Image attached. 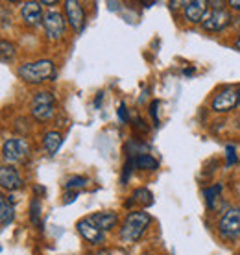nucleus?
I'll use <instances>...</instances> for the list:
<instances>
[{
  "label": "nucleus",
  "mask_w": 240,
  "mask_h": 255,
  "mask_svg": "<svg viewBox=\"0 0 240 255\" xmlns=\"http://www.w3.org/2000/svg\"><path fill=\"white\" fill-rule=\"evenodd\" d=\"M17 74L26 83H43L56 76V65L50 59H37V61L20 65L17 69Z\"/></svg>",
  "instance_id": "1"
},
{
  "label": "nucleus",
  "mask_w": 240,
  "mask_h": 255,
  "mask_svg": "<svg viewBox=\"0 0 240 255\" xmlns=\"http://www.w3.org/2000/svg\"><path fill=\"white\" fill-rule=\"evenodd\" d=\"M152 224V217L146 211H133L126 217L122 228H120V239L122 243H137L142 233Z\"/></svg>",
  "instance_id": "2"
},
{
  "label": "nucleus",
  "mask_w": 240,
  "mask_h": 255,
  "mask_svg": "<svg viewBox=\"0 0 240 255\" xmlns=\"http://www.w3.org/2000/svg\"><path fill=\"white\" fill-rule=\"evenodd\" d=\"M56 113V98L48 91L35 93L32 98V115L35 121H50Z\"/></svg>",
  "instance_id": "3"
},
{
  "label": "nucleus",
  "mask_w": 240,
  "mask_h": 255,
  "mask_svg": "<svg viewBox=\"0 0 240 255\" xmlns=\"http://www.w3.org/2000/svg\"><path fill=\"white\" fill-rule=\"evenodd\" d=\"M218 233L224 241H235L240 237V207H231L222 215Z\"/></svg>",
  "instance_id": "4"
},
{
  "label": "nucleus",
  "mask_w": 240,
  "mask_h": 255,
  "mask_svg": "<svg viewBox=\"0 0 240 255\" xmlns=\"http://www.w3.org/2000/svg\"><path fill=\"white\" fill-rule=\"evenodd\" d=\"M30 152V146L24 139H7L2 146V157L7 163H15L20 161L22 157H26Z\"/></svg>",
  "instance_id": "5"
},
{
  "label": "nucleus",
  "mask_w": 240,
  "mask_h": 255,
  "mask_svg": "<svg viewBox=\"0 0 240 255\" xmlns=\"http://www.w3.org/2000/svg\"><path fill=\"white\" fill-rule=\"evenodd\" d=\"M44 32H46V35H48V39H54V41H57V39L63 37L65 33V19L63 15L59 11H56V9H50V11L44 13Z\"/></svg>",
  "instance_id": "6"
},
{
  "label": "nucleus",
  "mask_w": 240,
  "mask_h": 255,
  "mask_svg": "<svg viewBox=\"0 0 240 255\" xmlns=\"http://www.w3.org/2000/svg\"><path fill=\"white\" fill-rule=\"evenodd\" d=\"M239 104V91L233 89V87H228V89L220 91L218 95L213 98L211 102V109L216 111V113H228Z\"/></svg>",
  "instance_id": "7"
},
{
  "label": "nucleus",
  "mask_w": 240,
  "mask_h": 255,
  "mask_svg": "<svg viewBox=\"0 0 240 255\" xmlns=\"http://www.w3.org/2000/svg\"><path fill=\"white\" fill-rule=\"evenodd\" d=\"M229 22H231V13L222 7V9H213L211 13H207L202 26L203 30H207V32H220Z\"/></svg>",
  "instance_id": "8"
},
{
  "label": "nucleus",
  "mask_w": 240,
  "mask_h": 255,
  "mask_svg": "<svg viewBox=\"0 0 240 255\" xmlns=\"http://www.w3.org/2000/svg\"><path fill=\"white\" fill-rule=\"evenodd\" d=\"M65 15H67V20L69 24L76 30V32H82L83 26H85V11H83L82 4L78 0H67L63 4Z\"/></svg>",
  "instance_id": "9"
},
{
  "label": "nucleus",
  "mask_w": 240,
  "mask_h": 255,
  "mask_svg": "<svg viewBox=\"0 0 240 255\" xmlns=\"http://www.w3.org/2000/svg\"><path fill=\"white\" fill-rule=\"evenodd\" d=\"M20 15H22V20H24L28 26H39L44 22V15H43V4L41 2H35V0H28L20 6Z\"/></svg>",
  "instance_id": "10"
},
{
  "label": "nucleus",
  "mask_w": 240,
  "mask_h": 255,
  "mask_svg": "<svg viewBox=\"0 0 240 255\" xmlns=\"http://www.w3.org/2000/svg\"><path fill=\"white\" fill-rule=\"evenodd\" d=\"M76 228H78V233H80L89 244H102L104 243V239H106L104 231H102L100 228H96L95 222H93L89 217L80 220V222L76 224Z\"/></svg>",
  "instance_id": "11"
},
{
  "label": "nucleus",
  "mask_w": 240,
  "mask_h": 255,
  "mask_svg": "<svg viewBox=\"0 0 240 255\" xmlns=\"http://www.w3.org/2000/svg\"><path fill=\"white\" fill-rule=\"evenodd\" d=\"M0 185L2 189H6V191H19L20 187H22V178H20L19 170L15 168V166H2L0 168Z\"/></svg>",
  "instance_id": "12"
},
{
  "label": "nucleus",
  "mask_w": 240,
  "mask_h": 255,
  "mask_svg": "<svg viewBox=\"0 0 240 255\" xmlns=\"http://www.w3.org/2000/svg\"><path fill=\"white\" fill-rule=\"evenodd\" d=\"M207 4L205 0H190V2H185V17L189 22L192 24H198V22H203L205 17H207Z\"/></svg>",
  "instance_id": "13"
},
{
  "label": "nucleus",
  "mask_w": 240,
  "mask_h": 255,
  "mask_svg": "<svg viewBox=\"0 0 240 255\" xmlns=\"http://www.w3.org/2000/svg\"><path fill=\"white\" fill-rule=\"evenodd\" d=\"M91 220L95 222L96 228H100L104 233L109 230H113L115 226H117V220L119 217L115 215V213H95V215H91Z\"/></svg>",
  "instance_id": "14"
},
{
  "label": "nucleus",
  "mask_w": 240,
  "mask_h": 255,
  "mask_svg": "<svg viewBox=\"0 0 240 255\" xmlns=\"http://www.w3.org/2000/svg\"><path fill=\"white\" fill-rule=\"evenodd\" d=\"M13 218H15V207L6 196H2L0 198V222H2V228H7L13 222Z\"/></svg>",
  "instance_id": "15"
},
{
  "label": "nucleus",
  "mask_w": 240,
  "mask_h": 255,
  "mask_svg": "<svg viewBox=\"0 0 240 255\" xmlns=\"http://www.w3.org/2000/svg\"><path fill=\"white\" fill-rule=\"evenodd\" d=\"M43 144H44V148H46V152L54 155V153H57V150L61 148V144H63V135L59 133V131H48V133L44 135Z\"/></svg>",
  "instance_id": "16"
},
{
  "label": "nucleus",
  "mask_w": 240,
  "mask_h": 255,
  "mask_svg": "<svg viewBox=\"0 0 240 255\" xmlns=\"http://www.w3.org/2000/svg\"><path fill=\"white\" fill-rule=\"evenodd\" d=\"M135 159V166L140 168V170H157L159 168V163L155 157L152 155H148V153H140L137 157H133Z\"/></svg>",
  "instance_id": "17"
},
{
  "label": "nucleus",
  "mask_w": 240,
  "mask_h": 255,
  "mask_svg": "<svg viewBox=\"0 0 240 255\" xmlns=\"http://www.w3.org/2000/svg\"><path fill=\"white\" fill-rule=\"evenodd\" d=\"M133 204H142V205H152L153 204V194L148 189H137V191L131 194V202L127 205H133Z\"/></svg>",
  "instance_id": "18"
},
{
  "label": "nucleus",
  "mask_w": 240,
  "mask_h": 255,
  "mask_svg": "<svg viewBox=\"0 0 240 255\" xmlns=\"http://www.w3.org/2000/svg\"><path fill=\"white\" fill-rule=\"evenodd\" d=\"M220 192H222V185L220 183H216L213 187H207V189H203V198H205V202H207V207L209 209H216V200L220 198Z\"/></svg>",
  "instance_id": "19"
},
{
  "label": "nucleus",
  "mask_w": 240,
  "mask_h": 255,
  "mask_svg": "<svg viewBox=\"0 0 240 255\" xmlns=\"http://www.w3.org/2000/svg\"><path fill=\"white\" fill-rule=\"evenodd\" d=\"M0 54H2V63H9L13 58H15V46L11 45V43H7L6 39L0 43Z\"/></svg>",
  "instance_id": "20"
},
{
  "label": "nucleus",
  "mask_w": 240,
  "mask_h": 255,
  "mask_svg": "<svg viewBox=\"0 0 240 255\" xmlns=\"http://www.w3.org/2000/svg\"><path fill=\"white\" fill-rule=\"evenodd\" d=\"M39 218H41V200L33 198L32 204H30V220L33 226H39Z\"/></svg>",
  "instance_id": "21"
},
{
  "label": "nucleus",
  "mask_w": 240,
  "mask_h": 255,
  "mask_svg": "<svg viewBox=\"0 0 240 255\" xmlns=\"http://www.w3.org/2000/svg\"><path fill=\"white\" fill-rule=\"evenodd\" d=\"M87 183V179L83 178V176H69L67 181H65V189H83Z\"/></svg>",
  "instance_id": "22"
},
{
  "label": "nucleus",
  "mask_w": 240,
  "mask_h": 255,
  "mask_svg": "<svg viewBox=\"0 0 240 255\" xmlns=\"http://www.w3.org/2000/svg\"><path fill=\"white\" fill-rule=\"evenodd\" d=\"M157 109H159V102H157V100H153V102L150 104V115H152L153 124H155V126H159V115H157Z\"/></svg>",
  "instance_id": "23"
},
{
  "label": "nucleus",
  "mask_w": 240,
  "mask_h": 255,
  "mask_svg": "<svg viewBox=\"0 0 240 255\" xmlns=\"http://www.w3.org/2000/svg\"><path fill=\"white\" fill-rule=\"evenodd\" d=\"M226 152H228V166L235 165V163L239 161V157H237V153H235V146H233V144L226 148Z\"/></svg>",
  "instance_id": "24"
},
{
  "label": "nucleus",
  "mask_w": 240,
  "mask_h": 255,
  "mask_svg": "<svg viewBox=\"0 0 240 255\" xmlns=\"http://www.w3.org/2000/svg\"><path fill=\"white\" fill-rule=\"evenodd\" d=\"M119 117H120V121H122V122H126V121H127L126 106H124V104H120V108H119Z\"/></svg>",
  "instance_id": "25"
},
{
  "label": "nucleus",
  "mask_w": 240,
  "mask_h": 255,
  "mask_svg": "<svg viewBox=\"0 0 240 255\" xmlns=\"http://www.w3.org/2000/svg\"><path fill=\"white\" fill-rule=\"evenodd\" d=\"M76 198H78V192H72V194H67V196H65V204H72V202H74Z\"/></svg>",
  "instance_id": "26"
},
{
  "label": "nucleus",
  "mask_w": 240,
  "mask_h": 255,
  "mask_svg": "<svg viewBox=\"0 0 240 255\" xmlns=\"http://www.w3.org/2000/svg\"><path fill=\"white\" fill-rule=\"evenodd\" d=\"M229 6H231V9H235V11H240V0H231Z\"/></svg>",
  "instance_id": "27"
},
{
  "label": "nucleus",
  "mask_w": 240,
  "mask_h": 255,
  "mask_svg": "<svg viewBox=\"0 0 240 255\" xmlns=\"http://www.w3.org/2000/svg\"><path fill=\"white\" fill-rule=\"evenodd\" d=\"M235 50H240V33L239 37H237V41H235Z\"/></svg>",
  "instance_id": "28"
},
{
  "label": "nucleus",
  "mask_w": 240,
  "mask_h": 255,
  "mask_svg": "<svg viewBox=\"0 0 240 255\" xmlns=\"http://www.w3.org/2000/svg\"><path fill=\"white\" fill-rule=\"evenodd\" d=\"M96 255H113L111 252H106V250H102V252H98Z\"/></svg>",
  "instance_id": "29"
},
{
  "label": "nucleus",
  "mask_w": 240,
  "mask_h": 255,
  "mask_svg": "<svg viewBox=\"0 0 240 255\" xmlns=\"http://www.w3.org/2000/svg\"><path fill=\"white\" fill-rule=\"evenodd\" d=\"M237 124H239V126H240V117H239V119H237Z\"/></svg>",
  "instance_id": "30"
},
{
  "label": "nucleus",
  "mask_w": 240,
  "mask_h": 255,
  "mask_svg": "<svg viewBox=\"0 0 240 255\" xmlns=\"http://www.w3.org/2000/svg\"><path fill=\"white\" fill-rule=\"evenodd\" d=\"M239 104H240V89H239Z\"/></svg>",
  "instance_id": "31"
},
{
  "label": "nucleus",
  "mask_w": 240,
  "mask_h": 255,
  "mask_svg": "<svg viewBox=\"0 0 240 255\" xmlns=\"http://www.w3.org/2000/svg\"><path fill=\"white\" fill-rule=\"evenodd\" d=\"M142 255H150V254H142Z\"/></svg>",
  "instance_id": "32"
},
{
  "label": "nucleus",
  "mask_w": 240,
  "mask_h": 255,
  "mask_svg": "<svg viewBox=\"0 0 240 255\" xmlns=\"http://www.w3.org/2000/svg\"><path fill=\"white\" fill-rule=\"evenodd\" d=\"M85 255H91V254H85Z\"/></svg>",
  "instance_id": "33"
}]
</instances>
